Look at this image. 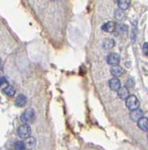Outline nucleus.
Instances as JSON below:
<instances>
[{
	"mask_svg": "<svg viewBox=\"0 0 148 150\" xmlns=\"http://www.w3.org/2000/svg\"><path fill=\"white\" fill-rule=\"evenodd\" d=\"M35 113L34 111V109L29 108L26 109L22 113V114L21 116V121L25 125H30L31 123H33L35 121Z\"/></svg>",
	"mask_w": 148,
	"mask_h": 150,
	"instance_id": "f257e3e1",
	"label": "nucleus"
},
{
	"mask_svg": "<svg viewBox=\"0 0 148 150\" xmlns=\"http://www.w3.org/2000/svg\"><path fill=\"white\" fill-rule=\"evenodd\" d=\"M126 106L131 111H133V110H136L139 108V106H140V101H139L136 96L131 95L126 100Z\"/></svg>",
	"mask_w": 148,
	"mask_h": 150,
	"instance_id": "f03ea898",
	"label": "nucleus"
},
{
	"mask_svg": "<svg viewBox=\"0 0 148 150\" xmlns=\"http://www.w3.org/2000/svg\"><path fill=\"white\" fill-rule=\"evenodd\" d=\"M31 127L29 125H21L19 129H18V135L21 139H27L28 137L31 136Z\"/></svg>",
	"mask_w": 148,
	"mask_h": 150,
	"instance_id": "7ed1b4c3",
	"label": "nucleus"
},
{
	"mask_svg": "<svg viewBox=\"0 0 148 150\" xmlns=\"http://www.w3.org/2000/svg\"><path fill=\"white\" fill-rule=\"evenodd\" d=\"M106 61L111 66H118L120 62V56L115 53H112V54L107 55Z\"/></svg>",
	"mask_w": 148,
	"mask_h": 150,
	"instance_id": "20e7f679",
	"label": "nucleus"
},
{
	"mask_svg": "<svg viewBox=\"0 0 148 150\" xmlns=\"http://www.w3.org/2000/svg\"><path fill=\"white\" fill-rule=\"evenodd\" d=\"M142 117H143V112L139 108L136 110H133V111H131V113H129V118L132 121L138 122Z\"/></svg>",
	"mask_w": 148,
	"mask_h": 150,
	"instance_id": "39448f33",
	"label": "nucleus"
},
{
	"mask_svg": "<svg viewBox=\"0 0 148 150\" xmlns=\"http://www.w3.org/2000/svg\"><path fill=\"white\" fill-rule=\"evenodd\" d=\"M110 72L114 77L118 78V77L122 76V75L124 74L125 70H124V69L122 67H120V66L118 65V66H112V68L110 69Z\"/></svg>",
	"mask_w": 148,
	"mask_h": 150,
	"instance_id": "423d86ee",
	"label": "nucleus"
},
{
	"mask_svg": "<svg viewBox=\"0 0 148 150\" xmlns=\"http://www.w3.org/2000/svg\"><path fill=\"white\" fill-rule=\"evenodd\" d=\"M109 87L111 88L113 91H118L121 87V83H120V80L118 78L116 77H114L110 79L109 81Z\"/></svg>",
	"mask_w": 148,
	"mask_h": 150,
	"instance_id": "0eeeda50",
	"label": "nucleus"
},
{
	"mask_svg": "<svg viewBox=\"0 0 148 150\" xmlns=\"http://www.w3.org/2000/svg\"><path fill=\"white\" fill-rule=\"evenodd\" d=\"M115 24L114 22H107L105 23L104 25L102 26V29L104 30V32H107V33H112L114 32L115 30Z\"/></svg>",
	"mask_w": 148,
	"mask_h": 150,
	"instance_id": "6e6552de",
	"label": "nucleus"
},
{
	"mask_svg": "<svg viewBox=\"0 0 148 150\" xmlns=\"http://www.w3.org/2000/svg\"><path fill=\"white\" fill-rule=\"evenodd\" d=\"M118 95L121 100H125L131 96L129 95V91L126 86H121L120 89L118 91Z\"/></svg>",
	"mask_w": 148,
	"mask_h": 150,
	"instance_id": "1a4fd4ad",
	"label": "nucleus"
},
{
	"mask_svg": "<svg viewBox=\"0 0 148 150\" xmlns=\"http://www.w3.org/2000/svg\"><path fill=\"white\" fill-rule=\"evenodd\" d=\"M118 8L123 11H127L131 6V0H116Z\"/></svg>",
	"mask_w": 148,
	"mask_h": 150,
	"instance_id": "9d476101",
	"label": "nucleus"
},
{
	"mask_svg": "<svg viewBox=\"0 0 148 150\" xmlns=\"http://www.w3.org/2000/svg\"><path fill=\"white\" fill-rule=\"evenodd\" d=\"M138 127L143 131H148V118L142 117L138 122Z\"/></svg>",
	"mask_w": 148,
	"mask_h": 150,
	"instance_id": "9b49d317",
	"label": "nucleus"
},
{
	"mask_svg": "<svg viewBox=\"0 0 148 150\" xmlns=\"http://www.w3.org/2000/svg\"><path fill=\"white\" fill-rule=\"evenodd\" d=\"M24 142L25 144V147L27 149H32L35 145V144H37V141H35V139L32 137V136H30L27 139H24Z\"/></svg>",
	"mask_w": 148,
	"mask_h": 150,
	"instance_id": "f8f14e48",
	"label": "nucleus"
},
{
	"mask_svg": "<svg viewBox=\"0 0 148 150\" xmlns=\"http://www.w3.org/2000/svg\"><path fill=\"white\" fill-rule=\"evenodd\" d=\"M15 102H16V105L18 107H24L26 104V102H27V99H26V97L24 95L21 94L17 97Z\"/></svg>",
	"mask_w": 148,
	"mask_h": 150,
	"instance_id": "ddd939ff",
	"label": "nucleus"
},
{
	"mask_svg": "<svg viewBox=\"0 0 148 150\" xmlns=\"http://www.w3.org/2000/svg\"><path fill=\"white\" fill-rule=\"evenodd\" d=\"M115 46V41L112 39H106L105 41L102 43V47L105 50H110Z\"/></svg>",
	"mask_w": 148,
	"mask_h": 150,
	"instance_id": "4468645a",
	"label": "nucleus"
},
{
	"mask_svg": "<svg viewBox=\"0 0 148 150\" xmlns=\"http://www.w3.org/2000/svg\"><path fill=\"white\" fill-rule=\"evenodd\" d=\"M115 31L118 32V35H126L127 31H128V27H127V25L120 24L115 26Z\"/></svg>",
	"mask_w": 148,
	"mask_h": 150,
	"instance_id": "2eb2a0df",
	"label": "nucleus"
},
{
	"mask_svg": "<svg viewBox=\"0 0 148 150\" xmlns=\"http://www.w3.org/2000/svg\"><path fill=\"white\" fill-rule=\"evenodd\" d=\"M115 18L118 20V21H123L125 19V11L123 10H120V8H118V10L115 11Z\"/></svg>",
	"mask_w": 148,
	"mask_h": 150,
	"instance_id": "dca6fc26",
	"label": "nucleus"
},
{
	"mask_svg": "<svg viewBox=\"0 0 148 150\" xmlns=\"http://www.w3.org/2000/svg\"><path fill=\"white\" fill-rule=\"evenodd\" d=\"M3 91H4V93H5V94H6L7 96H8V97H13V96L15 95V92H16L15 88L13 87V86H8L6 87Z\"/></svg>",
	"mask_w": 148,
	"mask_h": 150,
	"instance_id": "f3484780",
	"label": "nucleus"
},
{
	"mask_svg": "<svg viewBox=\"0 0 148 150\" xmlns=\"http://www.w3.org/2000/svg\"><path fill=\"white\" fill-rule=\"evenodd\" d=\"M26 147H25V144H24V142H22V141H18V142L15 143L14 144V149L15 150H24Z\"/></svg>",
	"mask_w": 148,
	"mask_h": 150,
	"instance_id": "a211bd4d",
	"label": "nucleus"
},
{
	"mask_svg": "<svg viewBox=\"0 0 148 150\" xmlns=\"http://www.w3.org/2000/svg\"><path fill=\"white\" fill-rule=\"evenodd\" d=\"M0 83H1V87H2L3 90L5 89L6 87L8 86V81L4 77H1V81H0Z\"/></svg>",
	"mask_w": 148,
	"mask_h": 150,
	"instance_id": "6ab92c4d",
	"label": "nucleus"
},
{
	"mask_svg": "<svg viewBox=\"0 0 148 150\" xmlns=\"http://www.w3.org/2000/svg\"><path fill=\"white\" fill-rule=\"evenodd\" d=\"M142 52H143V54H145L146 56H148V42L143 43V45H142Z\"/></svg>",
	"mask_w": 148,
	"mask_h": 150,
	"instance_id": "aec40b11",
	"label": "nucleus"
},
{
	"mask_svg": "<svg viewBox=\"0 0 148 150\" xmlns=\"http://www.w3.org/2000/svg\"><path fill=\"white\" fill-rule=\"evenodd\" d=\"M147 140H148V134H147Z\"/></svg>",
	"mask_w": 148,
	"mask_h": 150,
	"instance_id": "412c9836",
	"label": "nucleus"
}]
</instances>
